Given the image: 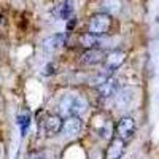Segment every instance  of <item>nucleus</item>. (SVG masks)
Segmentation results:
<instances>
[{"mask_svg":"<svg viewBox=\"0 0 159 159\" xmlns=\"http://www.w3.org/2000/svg\"><path fill=\"white\" fill-rule=\"evenodd\" d=\"M110 25H111V18L108 13H96V15H92L89 18L88 32L96 35V37H100V35L108 32Z\"/></svg>","mask_w":159,"mask_h":159,"instance_id":"1","label":"nucleus"},{"mask_svg":"<svg viewBox=\"0 0 159 159\" xmlns=\"http://www.w3.org/2000/svg\"><path fill=\"white\" fill-rule=\"evenodd\" d=\"M135 132V121L134 118L126 116L123 119H119V123L116 124V137L121 139V140H129Z\"/></svg>","mask_w":159,"mask_h":159,"instance_id":"2","label":"nucleus"},{"mask_svg":"<svg viewBox=\"0 0 159 159\" xmlns=\"http://www.w3.org/2000/svg\"><path fill=\"white\" fill-rule=\"evenodd\" d=\"M83 127V121L80 116H69L62 124V135L64 137H75L80 134V130Z\"/></svg>","mask_w":159,"mask_h":159,"instance_id":"3","label":"nucleus"},{"mask_svg":"<svg viewBox=\"0 0 159 159\" xmlns=\"http://www.w3.org/2000/svg\"><path fill=\"white\" fill-rule=\"evenodd\" d=\"M105 57V52L99 48H91V49H86L81 56V62L83 64H88V65H96V64H100Z\"/></svg>","mask_w":159,"mask_h":159,"instance_id":"4","label":"nucleus"},{"mask_svg":"<svg viewBox=\"0 0 159 159\" xmlns=\"http://www.w3.org/2000/svg\"><path fill=\"white\" fill-rule=\"evenodd\" d=\"M72 13H73V0H62V2L54 8L52 15H54L57 19L67 21V19H70Z\"/></svg>","mask_w":159,"mask_h":159,"instance_id":"5","label":"nucleus"},{"mask_svg":"<svg viewBox=\"0 0 159 159\" xmlns=\"http://www.w3.org/2000/svg\"><path fill=\"white\" fill-rule=\"evenodd\" d=\"M64 43H65V34H54V35L45 38L43 51L49 54V52H52V51H56L57 48H61Z\"/></svg>","mask_w":159,"mask_h":159,"instance_id":"6","label":"nucleus"},{"mask_svg":"<svg viewBox=\"0 0 159 159\" xmlns=\"http://www.w3.org/2000/svg\"><path fill=\"white\" fill-rule=\"evenodd\" d=\"M62 118L59 115H49L46 118V121H45V130H46V134L48 135H54L57 134V132L62 130Z\"/></svg>","mask_w":159,"mask_h":159,"instance_id":"7","label":"nucleus"},{"mask_svg":"<svg viewBox=\"0 0 159 159\" xmlns=\"http://www.w3.org/2000/svg\"><path fill=\"white\" fill-rule=\"evenodd\" d=\"M124 153V140L121 139H115L111 143H110V147H108V151H107V159H121Z\"/></svg>","mask_w":159,"mask_h":159,"instance_id":"8","label":"nucleus"},{"mask_svg":"<svg viewBox=\"0 0 159 159\" xmlns=\"http://www.w3.org/2000/svg\"><path fill=\"white\" fill-rule=\"evenodd\" d=\"M124 61H126V54L123 51H113V52H110V54L105 57V65L110 67V69H113V70H116Z\"/></svg>","mask_w":159,"mask_h":159,"instance_id":"9","label":"nucleus"},{"mask_svg":"<svg viewBox=\"0 0 159 159\" xmlns=\"http://www.w3.org/2000/svg\"><path fill=\"white\" fill-rule=\"evenodd\" d=\"M97 89H99V92H100V96L105 97V99L110 97V96H113L115 92H116V81H115V78H113V76L108 78L107 81H103L102 84H99Z\"/></svg>","mask_w":159,"mask_h":159,"instance_id":"10","label":"nucleus"},{"mask_svg":"<svg viewBox=\"0 0 159 159\" xmlns=\"http://www.w3.org/2000/svg\"><path fill=\"white\" fill-rule=\"evenodd\" d=\"M132 102V91L129 88H124L123 91H119L118 92V96H116V105L119 108H127L129 105Z\"/></svg>","mask_w":159,"mask_h":159,"instance_id":"11","label":"nucleus"},{"mask_svg":"<svg viewBox=\"0 0 159 159\" xmlns=\"http://www.w3.org/2000/svg\"><path fill=\"white\" fill-rule=\"evenodd\" d=\"M73 100H75V96H64L62 97V100L59 102V111H61L62 116H65V118L72 116Z\"/></svg>","mask_w":159,"mask_h":159,"instance_id":"12","label":"nucleus"},{"mask_svg":"<svg viewBox=\"0 0 159 159\" xmlns=\"http://www.w3.org/2000/svg\"><path fill=\"white\" fill-rule=\"evenodd\" d=\"M88 110V100L81 96H75L73 100V108H72V116H81Z\"/></svg>","mask_w":159,"mask_h":159,"instance_id":"13","label":"nucleus"},{"mask_svg":"<svg viewBox=\"0 0 159 159\" xmlns=\"http://www.w3.org/2000/svg\"><path fill=\"white\" fill-rule=\"evenodd\" d=\"M80 43H81V46H84L86 49H91V48H97L99 45V38L96 35H92V34H84L80 37Z\"/></svg>","mask_w":159,"mask_h":159,"instance_id":"14","label":"nucleus"},{"mask_svg":"<svg viewBox=\"0 0 159 159\" xmlns=\"http://www.w3.org/2000/svg\"><path fill=\"white\" fill-rule=\"evenodd\" d=\"M18 124H19V127H21V130H22V134H25V130H27V127H29V124H30V116H29L27 111L18 115Z\"/></svg>","mask_w":159,"mask_h":159,"instance_id":"15","label":"nucleus"},{"mask_svg":"<svg viewBox=\"0 0 159 159\" xmlns=\"http://www.w3.org/2000/svg\"><path fill=\"white\" fill-rule=\"evenodd\" d=\"M27 159H46V154L45 153H32V154H29Z\"/></svg>","mask_w":159,"mask_h":159,"instance_id":"16","label":"nucleus"},{"mask_svg":"<svg viewBox=\"0 0 159 159\" xmlns=\"http://www.w3.org/2000/svg\"><path fill=\"white\" fill-rule=\"evenodd\" d=\"M52 69H54L52 65H48V67H46V72H43V73H45V75H51V73H52Z\"/></svg>","mask_w":159,"mask_h":159,"instance_id":"17","label":"nucleus"}]
</instances>
